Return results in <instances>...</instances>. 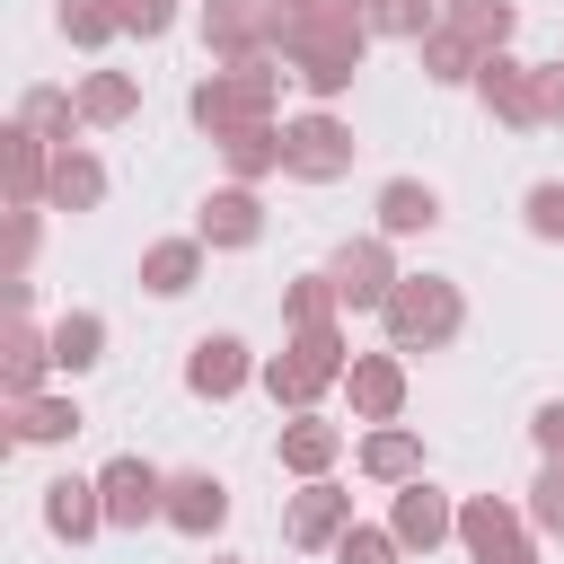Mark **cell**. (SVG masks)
Listing matches in <instances>:
<instances>
[{"label":"cell","mask_w":564,"mask_h":564,"mask_svg":"<svg viewBox=\"0 0 564 564\" xmlns=\"http://www.w3.org/2000/svg\"><path fill=\"white\" fill-rule=\"evenodd\" d=\"M361 53H370V18H300V26H282V62H291V79L308 97H344Z\"/></svg>","instance_id":"6da1fadb"},{"label":"cell","mask_w":564,"mask_h":564,"mask_svg":"<svg viewBox=\"0 0 564 564\" xmlns=\"http://www.w3.org/2000/svg\"><path fill=\"white\" fill-rule=\"evenodd\" d=\"M379 317H388V344H397V352H441V344H458L467 300H458V282H449V273H405V282H397V300H388Z\"/></svg>","instance_id":"7a4b0ae2"},{"label":"cell","mask_w":564,"mask_h":564,"mask_svg":"<svg viewBox=\"0 0 564 564\" xmlns=\"http://www.w3.org/2000/svg\"><path fill=\"white\" fill-rule=\"evenodd\" d=\"M344 370H352V352H344V326H300V335H291V344H282V352L256 370V379L273 388V405L308 414V405H317V397H326Z\"/></svg>","instance_id":"3957f363"},{"label":"cell","mask_w":564,"mask_h":564,"mask_svg":"<svg viewBox=\"0 0 564 564\" xmlns=\"http://www.w3.org/2000/svg\"><path fill=\"white\" fill-rule=\"evenodd\" d=\"M185 115H194V123H203L212 141H229V132H256V123H273V62H238V70H212V79H194Z\"/></svg>","instance_id":"277c9868"},{"label":"cell","mask_w":564,"mask_h":564,"mask_svg":"<svg viewBox=\"0 0 564 564\" xmlns=\"http://www.w3.org/2000/svg\"><path fill=\"white\" fill-rule=\"evenodd\" d=\"M203 53H220V70L273 62L282 53V0H203Z\"/></svg>","instance_id":"5b68a950"},{"label":"cell","mask_w":564,"mask_h":564,"mask_svg":"<svg viewBox=\"0 0 564 564\" xmlns=\"http://www.w3.org/2000/svg\"><path fill=\"white\" fill-rule=\"evenodd\" d=\"M476 97H485V115H494V123H511V132H538V123H546V88H538V62L485 53V70H476Z\"/></svg>","instance_id":"8992f818"},{"label":"cell","mask_w":564,"mask_h":564,"mask_svg":"<svg viewBox=\"0 0 564 564\" xmlns=\"http://www.w3.org/2000/svg\"><path fill=\"white\" fill-rule=\"evenodd\" d=\"M282 167L308 176V185L352 176V123H335V115H300V123H282Z\"/></svg>","instance_id":"52a82bcc"},{"label":"cell","mask_w":564,"mask_h":564,"mask_svg":"<svg viewBox=\"0 0 564 564\" xmlns=\"http://www.w3.org/2000/svg\"><path fill=\"white\" fill-rule=\"evenodd\" d=\"M97 494H106V529H141V520H167V476L150 458H106L97 467Z\"/></svg>","instance_id":"ba28073f"},{"label":"cell","mask_w":564,"mask_h":564,"mask_svg":"<svg viewBox=\"0 0 564 564\" xmlns=\"http://www.w3.org/2000/svg\"><path fill=\"white\" fill-rule=\"evenodd\" d=\"M458 546H467L476 564H538V538H529V529H520V511H511V502H494V494L458 502Z\"/></svg>","instance_id":"9c48e42d"},{"label":"cell","mask_w":564,"mask_h":564,"mask_svg":"<svg viewBox=\"0 0 564 564\" xmlns=\"http://www.w3.org/2000/svg\"><path fill=\"white\" fill-rule=\"evenodd\" d=\"M326 273H335V300H344V308H388L397 282H405L397 256H388V238H344Z\"/></svg>","instance_id":"30bf717a"},{"label":"cell","mask_w":564,"mask_h":564,"mask_svg":"<svg viewBox=\"0 0 564 564\" xmlns=\"http://www.w3.org/2000/svg\"><path fill=\"white\" fill-rule=\"evenodd\" d=\"M344 529H352V494H344V485H326V476H317V485H300V494H291V511H282V538H291V546H335Z\"/></svg>","instance_id":"8fae6325"},{"label":"cell","mask_w":564,"mask_h":564,"mask_svg":"<svg viewBox=\"0 0 564 564\" xmlns=\"http://www.w3.org/2000/svg\"><path fill=\"white\" fill-rule=\"evenodd\" d=\"M388 529H397V546H423V555H432L441 538H458V502H449L441 485H423V476H414V485H397Z\"/></svg>","instance_id":"7c38bea8"},{"label":"cell","mask_w":564,"mask_h":564,"mask_svg":"<svg viewBox=\"0 0 564 564\" xmlns=\"http://www.w3.org/2000/svg\"><path fill=\"white\" fill-rule=\"evenodd\" d=\"M194 238H203V247H256V238H264V203H256V185H220V194H203Z\"/></svg>","instance_id":"4fadbf2b"},{"label":"cell","mask_w":564,"mask_h":564,"mask_svg":"<svg viewBox=\"0 0 564 564\" xmlns=\"http://www.w3.org/2000/svg\"><path fill=\"white\" fill-rule=\"evenodd\" d=\"M344 388H352V414L361 423H397L405 414V361L397 352H352Z\"/></svg>","instance_id":"5bb4252c"},{"label":"cell","mask_w":564,"mask_h":564,"mask_svg":"<svg viewBox=\"0 0 564 564\" xmlns=\"http://www.w3.org/2000/svg\"><path fill=\"white\" fill-rule=\"evenodd\" d=\"M247 379H256V361H247V344H238V335H203V344L185 352V388H194V397H212V405H220V397H238Z\"/></svg>","instance_id":"9a60e30c"},{"label":"cell","mask_w":564,"mask_h":564,"mask_svg":"<svg viewBox=\"0 0 564 564\" xmlns=\"http://www.w3.org/2000/svg\"><path fill=\"white\" fill-rule=\"evenodd\" d=\"M229 520V485L212 476V467H185V476H167V529H185V538H212Z\"/></svg>","instance_id":"2e32d148"},{"label":"cell","mask_w":564,"mask_h":564,"mask_svg":"<svg viewBox=\"0 0 564 564\" xmlns=\"http://www.w3.org/2000/svg\"><path fill=\"white\" fill-rule=\"evenodd\" d=\"M44 370H53V335L26 326V317H9V344H0V388H9V405L44 397Z\"/></svg>","instance_id":"e0dca14e"},{"label":"cell","mask_w":564,"mask_h":564,"mask_svg":"<svg viewBox=\"0 0 564 564\" xmlns=\"http://www.w3.org/2000/svg\"><path fill=\"white\" fill-rule=\"evenodd\" d=\"M44 529L70 538V546L97 538V529H106V494H97V476H53V485H44Z\"/></svg>","instance_id":"ac0fdd59"},{"label":"cell","mask_w":564,"mask_h":564,"mask_svg":"<svg viewBox=\"0 0 564 564\" xmlns=\"http://www.w3.org/2000/svg\"><path fill=\"white\" fill-rule=\"evenodd\" d=\"M423 229H441V194L414 176H388L379 185V238H423Z\"/></svg>","instance_id":"d6986e66"},{"label":"cell","mask_w":564,"mask_h":564,"mask_svg":"<svg viewBox=\"0 0 564 564\" xmlns=\"http://www.w3.org/2000/svg\"><path fill=\"white\" fill-rule=\"evenodd\" d=\"M273 449H282V467H291V476H308V485H317V476L344 458V432H335V423H317V414H300V423H282V441H273Z\"/></svg>","instance_id":"ffe728a7"},{"label":"cell","mask_w":564,"mask_h":564,"mask_svg":"<svg viewBox=\"0 0 564 564\" xmlns=\"http://www.w3.org/2000/svg\"><path fill=\"white\" fill-rule=\"evenodd\" d=\"M194 282H203V238H159V247L141 256V291L176 300V291H194Z\"/></svg>","instance_id":"44dd1931"},{"label":"cell","mask_w":564,"mask_h":564,"mask_svg":"<svg viewBox=\"0 0 564 564\" xmlns=\"http://www.w3.org/2000/svg\"><path fill=\"white\" fill-rule=\"evenodd\" d=\"M361 476H379V485H414V476H423V441H414L405 423H379V432L361 441Z\"/></svg>","instance_id":"7402d4cb"},{"label":"cell","mask_w":564,"mask_h":564,"mask_svg":"<svg viewBox=\"0 0 564 564\" xmlns=\"http://www.w3.org/2000/svg\"><path fill=\"white\" fill-rule=\"evenodd\" d=\"M414 53H423V79H441V88H458V79L476 88V70H485V53H476V44H467V35L449 26V18H441V26H432V35L414 44Z\"/></svg>","instance_id":"603a6c76"},{"label":"cell","mask_w":564,"mask_h":564,"mask_svg":"<svg viewBox=\"0 0 564 564\" xmlns=\"http://www.w3.org/2000/svg\"><path fill=\"white\" fill-rule=\"evenodd\" d=\"M53 212H97L106 203V167L88 159V150H53V194H44Z\"/></svg>","instance_id":"cb8c5ba5"},{"label":"cell","mask_w":564,"mask_h":564,"mask_svg":"<svg viewBox=\"0 0 564 564\" xmlns=\"http://www.w3.org/2000/svg\"><path fill=\"white\" fill-rule=\"evenodd\" d=\"M97 361H106V317L97 308L53 317V370H97Z\"/></svg>","instance_id":"d4e9b609"},{"label":"cell","mask_w":564,"mask_h":564,"mask_svg":"<svg viewBox=\"0 0 564 564\" xmlns=\"http://www.w3.org/2000/svg\"><path fill=\"white\" fill-rule=\"evenodd\" d=\"M9 432H18L26 449H53V441L79 432V405H70V397H26V405H9Z\"/></svg>","instance_id":"484cf974"},{"label":"cell","mask_w":564,"mask_h":564,"mask_svg":"<svg viewBox=\"0 0 564 564\" xmlns=\"http://www.w3.org/2000/svg\"><path fill=\"white\" fill-rule=\"evenodd\" d=\"M141 106V79L132 70H88L79 79V123H123Z\"/></svg>","instance_id":"4316f807"},{"label":"cell","mask_w":564,"mask_h":564,"mask_svg":"<svg viewBox=\"0 0 564 564\" xmlns=\"http://www.w3.org/2000/svg\"><path fill=\"white\" fill-rule=\"evenodd\" d=\"M18 123H26L35 141H53V150H79V141H70L79 97H62V88H26V97H18Z\"/></svg>","instance_id":"83f0119b"},{"label":"cell","mask_w":564,"mask_h":564,"mask_svg":"<svg viewBox=\"0 0 564 564\" xmlns=\"http://www.w3.org/2000/svg\"><path fill=\"white\" fill-rule=\"evenodd\" d=\"M449 26H458L476 53H502L511 26H520V9H511V0H449Z\"/></svg>","instance_id":"f1b7e54d"},{"label":"cell","mask_w":564,"mask_h":564,"mask_svg":"<svg viewBox=\"0 0 564 564\" xmlns=\"http://www.w3.org/2000/svg\"><path fill=\"white\" fill-rule=\"evenodd\" d=\"M53 26H62L79 53H97V44H115V35H123V0H62V9H53Z\"/></svg>","instance_id":"f546056e"},{"label":"cell","mask_w":564,"mask_h":564,"mask_svg":"<svg viewBox=\"0 0 564 564\" xmlns=\"http://www.w3.org/2000/svg\"><path fill=\"white\" fill-rule=\"evenodd\" d=\"M220 159H229V176H238V185H256V176H273V167H282V132H273V123L229 132V141H220Z\"/></svg>","instance_id":"4dcf8cb0"},{"label":"cell","mask_w":564,"mask_h":564,"mask_svg":"<svg viewBox=\"0 0 564 564\" xmlns=\"http://www.w3.org/2000/svg\"><path fill=\"white\" fill-rule=\"evenodd\" d=\"M335 308H344V300H335V273H300V282L282 291V317H291V335H300V326H335Z\"/></svg>","instance_id":"1f68e13d"},{"label":"cell","mask_w":564,"mask_h":564,"mask_svg":"<svg viewBox=\"0 0 564 564\" xmlns=\"http://www.w3.org/2000/svg\"><path fill=\"white\" fill-rule=\"evenodd\" d=\"M529 529L564 538V458H546V467H538V485H529Z\"/></svg>","instance_id":"d6a6232c"},{"label":"cell","mask_w":564,"mask_h":564,"mask_svg":"<svg viewBox=\"0 0 564 564\" xmlns=\"http://www.w3.org/2000/svg\"><path fill=\"white\" fill-rule=\"evenodd\" d=\"M397 555H405L397 529H361V520H352V529L335 538V564H397Z\"/></svg>","instance_id":"836d02e7"},{"label":"cell","mask_w":564,"mask_h":564,"mask_svg":"<svg viewBox=\"0 0 564 564\" xmlns=\"http://www.w3.org/2000/svg\"><path fill=\"white\" fill-rule=\"evenodd\" d=\"M520 212H529V238H564V185H555V176H546V185H529V203H520Z\"/></svg>","instance_id":"e575fe53"},{"label":"cell","mask_w":564,"mask_h":564,"mask_svg":"<svg viewBox=\"0 0 564 564\" xmlns=\"http://www.w3.org/2000/svg\"><path fill=\"white\" fill-rule=\"evenodd\" d=\"M176 26V0H123V35H167Z\"/></svg>","instance_id":"d590c367"},{"label":"cell","mask_w":564,"mask_h":564,"mask_svg":"<svg viewBox=\"0 0 564 564\" xmlns=\"http://www.w3.org/2000/svg\"><path fill=\"white\" fill-rule=\"evenodd\" d=\"M300 18H370V0H282V26Z\"/></svg>","instance_id":"8d00e7d4"},{"label":"cell","mask_w":564,"mask_h":564,"mask_svg":"<svg viewBox=\"0 0 564 564\" xmlns=\"http://www.w3.org/2000/svg\"><path fill=\"white\" fill-rule=\"evenodd\" d=\"M529 432H538V449H546V458H564V397H546V405L529 414Z\"/></svg>","instance_id":"74e56055"},{"label":"cell","mask_w":564,"mask_h":564,"mask_svg":"<svg viewBox=\"0 0 564 564\" xmlns=\"http://www.w3.org/2000/svg\"><path fill=\"white\" fill-rule=\"evenodd\" d=\"M538 88H546V123H564V62H538Z\"/></svg>","instance_id":"f35d334b"}]
</instances>
